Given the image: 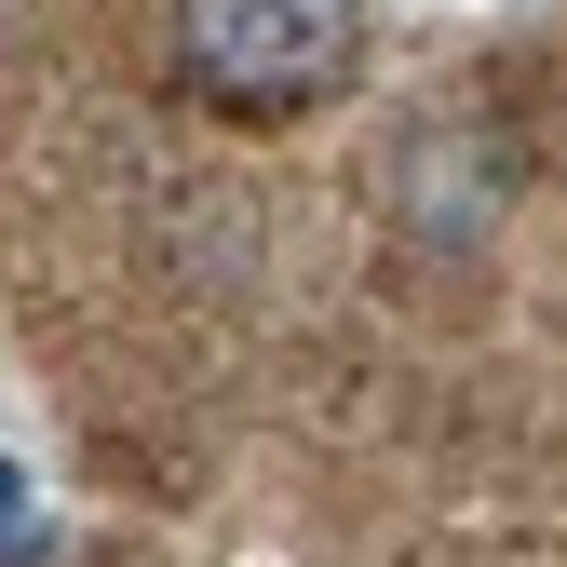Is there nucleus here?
<instances>
[{"label":"nucleus","mask_w":567,"mask_h":567,"mask_svg":"<svg viewBox=\"0 0 567 567\" xmlns=\"http://www.w3.org/2000/svg\"><path fill=\"white\" fill-rule=\"evenodd\" d=\"M163 41L203 109L284 122V109H324L365 68V0H163Z\"/></svg>","instance_id":"obj_1"},{"label":"nucleus","mask_w":567,"mask_h":567,"mask_svg":"<svg viewBox=\"0 0 567 567\" xmlns=\"http://www.w3.org/2000/svg\"><path fill=\"white\" fill-rule=\"evenodd\" d=\"M392 203H405V230H419V244L473 257L486 230H501V203H514V150H501V135H473V122H419V135H405Z\"/></svg>","instance_id":"obj_2"}]
</instances>
